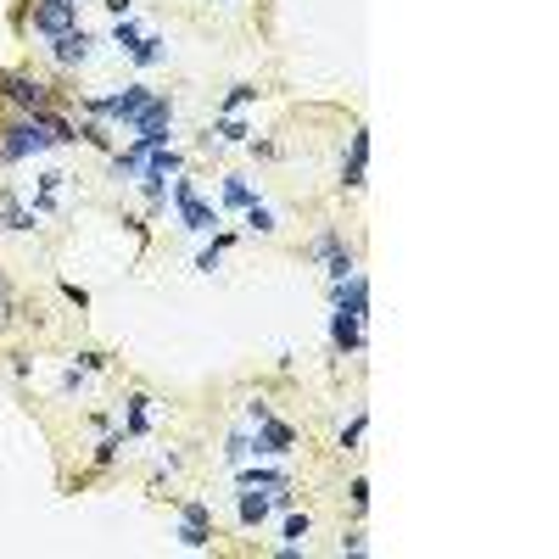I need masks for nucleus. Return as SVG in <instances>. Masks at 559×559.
Listing matches in <instances>:
<instances>
[{
    "mask_svg": "<svg viewBox=\"0 0 559 559\" xmlns=\"http://www.w3.org/2000/svg\"><path fill=\"white\" fill-rule=\"evenodd\" d=\"M152 95H157L152 85H123V90H112V95H90L85 112L101 118V123H118V129H129V123L152 107Z\"/></svg>",
    "mask_w": 559,
    "mask_h": 559,
    "instance_id": "f257e3e1",
    "label": "nucleus"
},
{
    "mask_svg": "<svg viewBox=\"0 0 559 559\" xmlns=\"http://www.w3.org/2000/svg\"><path fill=\"white\" fill-rule=\"evenodd\" d=\"M56 140L45 135V123H39V112H23V118H12L6 129H0V162H29L39 152H51Z\"/></svg>",
    "mask_w": 559,
    "mask_h": 559,
    "instance_id": "f03ea898",
    "label": "nucleus"
},
{
    "mask_svg": "<svg viewBox=\"0 0 559 559\" xmlns=\"http://www.w3.org/2000/svg\"><path fill=\"white\" fill-rule=\"evenodd\" d=\"M169 129H174V101L169 95H152V107L129 123V146L157 152V146H169Z\"/></svg>",
    "mask_w": 559,
    "mask_h": 559,
    "instance_id": "7ed1b4c3",
    "label": "nucleus"
},
{
    "mask_svg": "<svg viewBox=\"0 0 559 559\" xmlns=\"http://www.w3.org/2000/svg\"><path fill=\"white\" fill-rule=\"evenodd\" d=\"M169 196H174V207H179V230H191V235H207V230L218 224V213H213V207H207V201L196 196V179H179V174H174Z\"/></svg>",
    "mask_w": 559,
    "mask_h": 559,
    "instance_id": "20e7f679",
    "label": "nucleus"
},
{
    "mask_svg": "<svg viewBox=\"0 0 559 559\" xmlns=\"http://www.w3.org/2000/svg\"><path fill=\"white\" fill-rule=\"evenodd\" d=\"M0 95H6L12 107H23V112H51L56 107L51 85H39V78H29V73H0Z\"/></svg>",
    "mask_w": 559,
    "mask_h": 559,
    "instance_id": "39448f33",
    "label": "nucleus"
},
{
    "mask_svg": "<svg viewBox=\"0 0 559 559\" xmlns=\"http://www.w3.org/2000/svg\"><path fill=\"white\" fill-rule=\"evenodd\" d=\"M297 448V425H285V420H258V431H252V453L258 459H285V453Z\"/></svg>",
    "mask_w": 559,
    "mask_h": 559,
    "instance_id": "423d86ee",
    "label": "nucleus"
},
{
    "mask_svg": "<svg viewBox=\"0 0 559 559\" xmlns=\"http://www.w3.org/2000/svg\"><path fill=\"white\" fill-rule=\"evenodd\" d=\"M330 302H336L341 314L369 319V275H364V268H353L347 280H336V285H330Z\"/></svg>",
    "mask_w": 559,
    "mask_h": 559,
    "instance_id": "0eeeda50",
    "label": "nucleus"
},
{
    "mask_svg": "<svg viewBox=\"0 0 559 559\" xmlns=\"http://www.w3.org/2000/svg\"><path fill=\"white\" fill-rule=\"evenodd\" d=\"M179 543L185 548H207L213 543V504H185L179 509Z\"/></svg>",
    "mask_w": 559,
    "mask_h": 559,
    "instance_id": "6e6552de",
    "label": "nucleus"
},
{
    "mask_svg": "<svg viewBox=\"0 0 559 559\" xmlns=\"http://www.w3.org/2000/svg\"><path fill=\"white\" fill-rule=\"evenodd\" d=\"M330 347H336L341 358L364 353V319H358V314H341V308H330Z\"/></svg>",
    "mask_w": 559,
    "mask_h": 559,
    "instance_id": "1a4fd4ad",
    "label": "nucleus"
},
{
    "mask_svg": "<svg viewBox=\"0 0 559 559\" xmlns=\"http://www.w3.org/2000/svg\"><path fill=\"white\" fill-rule=\"evenodd\" d=\"M73 23H78V6H68V0H39L34 6V34H45V39L68 34Z\"/></svg>",
    "mask_w": 559,
    "mask_h": 559,
    "instance_id": "9d476101",
    "label": "nucleus"
},
{
    "mask_svg": "<svg viewBox=\"0 0 559 559\" xmlns=\"http://www.w3.org/2000/svg\"><path fill=\"white\" fill-rule=\"evenodd\" d=\"M364 174H369V129H353L347 157H341V191H358Z\"/></svg>",
    "mask_w": 559,
    "mask_h": 559,
    "instance_id": "9b49d317",
    "label": "nucleus"
},
{
    "mask_svg": "<svg viewBox=\"0 0 559 559\" xmlns=\"http://www.w3.org/2000/svg\"><path fill=\"white\" fill-rule=\"evenodd\" d=\"M90 45H95V39H90V29H78V23H73L68 34H56V39H51V56L62 62V68H78V62L90 56Z\"/></svg>",
    "mask_w": 559,
    "mask_h": 559,
    "instance_id": "f8f14e48",
    "label": "nucleus"
},
{
    "mask_svg": "<svg viewBox=\"0 0 559 559\" xmlns=\"http://www.w3.org/2000/svg\"><path fill=\"white\" fill-rule=\"evenodd\" d=\"M0 230H39V213L23 207L12 191H0Z\"/></svg>",
    "mask_w": 559,
    "mask_h": 559,
    "instance_id": "ddd939ff",
    "label": "nucleus"
},
{
    "mask_svg": "<svg viewBox=\"0 0 559 559\" xmlns=\"http://www.w3.org/2000/svg\"><path fill=\"white\" fill-rule=\"evenodd\" d=\"M235 487H258V492H280V487H292V475H285V470H246V464H235Z\"/></svg>",
    "mask_w": 559,
    "mask_h": 559,
    "instance_id": "4468645a",
    "label": "nucleus"
},
{
    "mask_svg": "<svg viewBox=\"0 0 559 559\" xmlns=\"http://www.w3.org/2000/svg\"><path fill=\"white\" fill-rule=\"evenodd\" d=\"M235 492H241V526H246V531L263 526L268 509H275V504H268V492H258V487H235Z\"/></svg>",
    "mask_w": 559,
    "mask_h": 559,
    "instance_id": "2eb2a0df",
    "label": "nucleus"
},
{
    "mask_svg": "<svg viewBox=\"0 0 559 559\" xmlns=\"http://www.w3.org/2000/svg\"><path fill=\"white\" fill-rule=\"evenodd\" d=\"M146 431H152V398L135 391V398L123 403V437H146Z\"/></svg>",
    "mask_w": 559,
    "mask_h": 559,
    "instance_id": "dca6fc26",
    "label": "nucleus"
},
{
    "mask_svg": "<svg viewBox=\"0 0 559 559\" xmlns=\"http://www.w3.org/2000/svg\"><path fill=\"white\" fill-rule=\"evenodd\" d=\"M319 263H325V280H330V285H336V280H347V275L358 268V258H353V246H347V241H341V246H330V252H325Z\"/></svg>",
    "mask_w": 559,
    "mask_h": 559,
    "instance_id": "f3484780",
    "label": "nucleus"
},
{
    "mask_svg": "<svg viewBox=\"0 0 559 559\" xmlns=\"http://www.w3.org/2000/svg\"><path fill=\"white\" fill-rule=\"evenodd\" d=\"M241 213H246V235H275V230H280V218H275V213H268V207H263L258 196H252V201H246V207H241Z\"/></svg>",
    "mask_w": 559,
    "mask_h": 559,
    "instance_id": "a211bd4d",
    "label": "nucleus"
},
{
    "mask_svg": "<svg viewBox=\"0 0 559 559\" xmlns=\"http://www.w3.org/2000/svg\"><path fill=\"white\" fill-rule=\"evenodd\" d=\"M207 135H218V146H246V140H252V129H246V123H241L235 112H224Z\"/></svg>",
    "mask_w": 559,
    "mask_h": 559,
    "instance_id": "6ab92c4d",
    "label": "nucleus"
},
{
    "mask_svg": "<svg viewBox=\"0 0 559 559\" xmlns=\"http://www.w3.org/2000/svg\"><path fill=\"white\" fill-rule=\"evenodd\" d=\"M162 56H169V51H162V34H140V45L129 51V62H135V68H157Z\"/></svg>",
    "mask_w": 559,
    "mask_h": 559,
    "instance_id": "aec40b11",
    "label": "nucleus"
},
{
    "mask_svg": "<svg viewBox=\"0 0 559 559\" xmlns=\"http://www.w3.org/2000/svg\"><path fill=\"white\" fill-rule=\"evenodd\" d=\"M140 34H146V29H140V23H135V17H118V23H112V45H118L123 56H129V51L140 45Z\"/></svg>",
    "mask_w": 559,
    "mask_h": 559,
    "instance_id": "412c9836",
    "label": "nucleus"
},
{
    "mask_svg": "<svg viewBox=\"0 0 559 559\" xmlns=\"http://www.w3.org/2000/svg\"><path fill=\"white\" fill-rule=\"evenodd\" d=\"M308 531H314L308 514H285V548H308Z\"/></svg>",
    "mask_w": 559,
    "mask_h": 559,
    "instance_id": "4be33fe9",
    "label": "nucleus"
},
{
    "mask_svg": "<svg viewBox=\"0 0 559 559\" xmlns=\"http://www.w3.org/2000/svg\"><path fill=\"white\" fill-rule=\"evenodd\" d=\"M252 196H258V191H252V185H246L241 174H230V179H224V207H246Z\"/></svg>",
    "mask_w": 559,
    "mask_h": 559,
    "instance_id": "5701e85b",
    "label": "nucleus"
},
{
    "mask_svg": "<svg viewBox=\"0 0 559 559\" xmlns=\"http://www.w3.org/2000/svg\"><path fill=\"white\" fill-rule=\"evenodd\" d=\"M224 246H235V235H230V230H224V235H213V246H207V252L196 258V268H201V275H213V268H218V258H224Z\"/></svg>",
    "mask_w": 559,
    "mask_h": 559,
    "instance_id": "b1692460",
    "label": "nucleus"
},
{
    "mask_svg": "<svg viewBox=\"0 0 559 559\" xmlns=\"http://www.w3.org/2000/svg\"><path fill=\"white\" fill-rule=\"evenodd\" d=\"M364 431H369V414L358 408V414H353V420H347V425H341V453H353V448L364 442Z\"/></svg>",
    "mask_w": 559,
    "mask_h": 559,
    "instance_id": "393cba45",
    "label": "nucleus"
},
{
    "mask_svg": "<svg viewBox=\"0 0 559 559\" xmlns=\"http://www.w3.org/2000/svg\"><path fill=\"white\" fill-rule=\"evenodd\" d=\"M224 459H230V470L246 464V459H252V437H246V431H235V437L224 442Z\"/></svg>",
    "mask_w": 559,
    "mask_h": 559,
    "instance_id": "a878e982",
    "label": "nucleus"
},
{
    "mask_svg": "<svg viewBox=\"0 0 559 559\" xmlns=\"http://www.w3.org/2000/svg\"><path fill=\"white\" fill-rule=\"evenodd\" d=\"M252 101H258V85H235L224 95V112H241V107H252Z\"/></svg>",
    "mask_w": 559,
    "mask_h": 559,
    "instance_id": "bb28decb",
    "label": "nucleus"
},
{
    "mask_svg": "<svg viewBox=\"0 0 559 559\" xmlns=\"http://www.w3.org/2000/svg\"><path fill=\"white\" fill-rule=\"evenodd\" d=\"M118 448H123V437H118V431H107V437L95 442V464H112V459H118Z\"/></svg>",
    "mask_w": 559,
    "mask_h": 559,
    "instance_id": "cd10ccee",
    "label": "nucleus"
},
{
    "mask_svg": "<svg viewBox=\"0 0 559 559\" xmlns=\"http://www.w3.org/2000/svg\"><path fill=\"white\" fill-rule=\"evenodd\" d=\"M364 548H369V531H364V526L341 531V554H364Z\"/></svg>",
    "mask_w": 559,
    "mask_h": 559,
    "instance_id": "c85d7f7f",
    "label": "nucleus"
},
{
    "mask_svg": "<svg viewBox=\"0 0 559 559\" xmlns=\"http://www.w3.org/2000/svg\"><path fill=\"white\" fill-rule=\"evenodd\" d=\"M330 246H341V230H319V235H314V246H308V252H314V258H325Z\"/></svg>",
    "mask_w": 559,
    "mask_h": 559,
    "instance_id": "c756f323",
    "label": "nucleus"
},
{
    "mask_svg": "<svg viewBox=\"0 0 559 559\" xmlns=\"http://www.w3.org/2000/svg\"><path fill=\"white\" fill-rule=\"evenodd\" d=\"M347 498H353V509H358V514L369 509V481H364V475H353V487H347Z\"/></svg>",
    "mask_w": 559,
    "mask_h": 559,
    "instance_id": "7c9ffc66",
    "label": "nucleus"
},
{
    "mask_svg": "<svg viewBox=\"0 0 559 559\" xmlns=\"http://www.w3.org/2000/svg\"><path fill=\"white\" fill-rule=\"evenodd\" d=\"M246 146H252L263 162H275V157H280V146H275V140H246Z\"/></svg>",
    "mask_w": 559,
    "mask_h": 559,
    "instance_id": "2f4dec72",
    "label": "nucleus"
},
{
    "mask_svg": "<svg viewBox=\"0 0 559 559\" xmlns=\"http://www.w3.org/2000/svg\"><path fill=\"white\" fill-rule=\"evenodd\" d=\"M78 369H90V375H95V369H107V358H101V353H78Z\"/></svg>",
    "mask_w": 559,
    "mask_h": 559,
    "instance_id": "473e14b6",
    "label": "nucleus"
},
{
    "mask_svg": "<svg viewBox=\"0 0 559 559\" xmlns=\"http://www.w3.org/2000/svg\"><path fill=\"white\" fill-rule=\"evenodd\" d=\"M246 414H252V425H258V420H268V414H275V408H268L263 398H252V403H246Z\"/></svg>",
    "mask_w": 559,
    "mask_h": 559,
    "instance_id": "72a5a7b5",
    "label": "nucleus"
},
{
    "mask_svg": "<svg viewBox=\"0 0 559 559\" xmlns=\"http://www.w3.org/2000/svg\"><path fill=\"white\" fill-rule=\"evenodd\" d=\"M101 6H107L112 17H129V12H135V0H101Z\"/></svg>",
    "mask_w": 559,
    "mask_h": 559,
    "instance_id": "f704fd0d",
    "label": "nucleus"
},
{
    "mask_svg": "<svg viewBox=\"0 0 559 559\" xmlns=\"http://www.w3.org/2000/svg\"><path fill=\"white\" fill-rule=\"evenodd\" d=\"M0 308H6V285H0Z\"/></svg>",
    "mask_w": 559,
    "mask_h": 559,
    "instance_id": "c9c22d12",
    "label": "nucleus"
},
{
    "mask_svg": "<svg viewBox=\"0 0 559 559\" xmlns=\"http://www.w3.org/2000/svg\"><path fill=\"white\" fill-rule=\"evenodd\" d=\"M68 6H85V0H68Z\"/></svg>",
    "mask_w": 559,
    "mask_h": 559,
    "instance_id": "e433bc0d",
    "label": "nucleus"
}]
</instances>
